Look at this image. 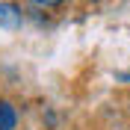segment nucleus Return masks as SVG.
Listing matches in <instances>:
<instances>
[{
	"mask_svg": "<svg viewBox=\"0 0 130 130\" xmlns=\"http://www.w3.org/2000/svg\"><path fill=\"white\" fill-rule=\"evenodd\" d=\"M0 27H3V30H18V27H21V9H18L15 3L0 0Z\"/></svg>",
	"mask_w": 130,
	"mask_h": 130,
	"instance_id": "f257e3e1",
	"label": "nucleus"
},
{
	"mask_svg": "<svg viewBox=\"0 0 130 130\" xmlns=\"http://www.w3.org/2000/svg\"><path fill=\"white\" fill-rule=\"evenodd\" d=\"M15 127H18V109L0 98V130H15Z\"/></svg>",
	"mask_w": 130,
	"mask_h": 130,
	"instance_id": "f03ea898",
	"label": "nucleus"
},
{
	"mask_svg": "<svg viewBox=\"0 0 130 130\" xmlns=\"http://www.w3.org/2000/svg\"><path fill=\"white\" fill-rule=\"evenodd\" d=\"M27 3H32V6H41V9H56V6H62L65 0H27Z\"/></svg>",
	"mask_w": 130,
	"mask_h": 130,
	"instance_id": "7ed1b4c3",
	"label": "nucleus"
},
{
	"mask_svg": "<svg viewBox=\"0 0 130 130\" xmlns=\"http://www.w3.org/2000/svg\"><path fill=\"white\" fill-rule=\"evenodd\" d=\"M115 80H130V71H124V74H115Z\"/></svg>",
	"mask_w": 130,
	"mask_h": 130,
	"instance_id": "20e7f679",
	"label": "nucleus"
}]
</instances>
